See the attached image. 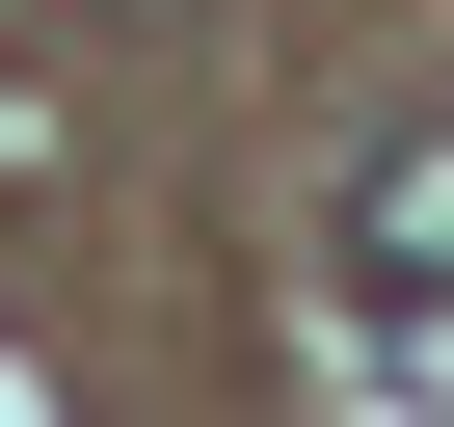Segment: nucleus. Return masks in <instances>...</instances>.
Masks as SVG:
<instances>
[{"instance_id":"obj_1","label":"nucleus","mask_w":454,"mask_h":427,"mask_svg":"<svg viewBox=\"0 0 454 427\" xmlns=\"http://www.w3.org/2000/svg\"><path fill=\"white\" fill-rule=\"evenodd\" d=\"M348 268L374 294H454V134H374L348 160Z\"/></svg>"}]
</instances>
